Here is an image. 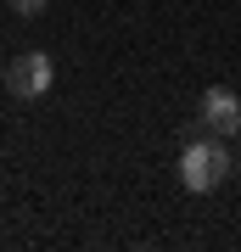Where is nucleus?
I'll return each mask as SVG.
<instances>
[{"label":"nucleus","mask_w":241,"mask_h":252,"mask_svg":"<svg viewBox=\"0 0 241 252\" xmlns=\"http://www.w3.org/2000/svg\"><path fill=\"white\" fill-rule=\"evenodd\" d=\"M236 174H241V162H236Z\"/></svg>","instance_id":"obj_5"},{"label":"nucleus","mask_w":241,"mask_h":252,"mask_svg":"<svg viewBox=\"0 0 241 252\" xmlns=\"http://www.w3.org/2000/svg\"><path fill=\"white\" fill-rule=\"evenodd\" d=\"M197 124L207 129V135H241V95L236 90H224V84H213V90H202L197 101Z\"/></svg>","instance_id":"obj_2"},{"label":"nucleus","mask_w":241,"mask_h":252,"mask_svg":"<svg viewBox=\"0 0 241 252\" xmlns=\"http://www.w3.org/2000/svg\"><path fill=\"white\" fill-rule=\"evenodd\" d=\"M6 6L17 11V17H39V11H45V0H6Z\"/></svg>","instance_id":"obj_4"},{"label":"nucleus","mask_w":241,"mask_h":252,"mask_svg":"<svg viewBox=\"0 0 241 252\" xmlns=\"http://www.w3.org/2000/svg\"><path fill=\"white\" fill-rule=\"evenodd\" d=\"M230 174H236V157H230V146H224V135H197L179 152V185L197 190V196L219 190Z\"/></svg>","instance_id":"obj_1"},{"label":"nucleus","mask_w":241,"mask_h":252,"mask_svg":"<svg viewBox=\"0 0 241 252\" xmlns=\"http://www.w3.org/2000/svg\"><path fill=\"white\" fill-rule=\"evenodd\" d=\"M51 79H56V67H51L45 51H28V56L11 62V90H17V101H39L51 90Z\"/></svg>","instance_id":"obj_3"}]
</instances>
